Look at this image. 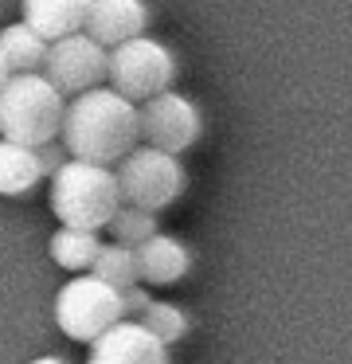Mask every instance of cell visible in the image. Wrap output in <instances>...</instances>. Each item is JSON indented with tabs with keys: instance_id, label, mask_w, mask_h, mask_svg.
<instances>
[{
	"instance_id": "cell-1",
	"label": "cell",
	"mask_w": 352,
	"mask_h": 364,
	"mask_svg": "<svg viewBox=\"0 0 352 364\" xmlns=\"http://www.w3.org/2000/svg\"><path fill=\"white\" fill-rule=\"evenodd\" d=\"M63 145L70 157L94 165H117L133 145H141V110L114 87L82 90L63 114Z\"/></svg>"
},
{
	"instance_id": "cell-2",
	"label": "cell",
	"mask_w": 352,
	"mask_h": 364,
	"mask_svg": "<svg viewBox=\"0 0 352 364\" xmlns=\"http://www.w3.org/2000/svg\"><path fill=\"white\" fill-rule=\"evenodd\" d=\"M51 212L67 228H86L102 231L125 204L122 188H117L114 165H94V161L70 157L59 173L51 176Z\"/></svg>"
},
{
	"instance_id": "cell-3",
	"label": "cell",
	"mask_w": 352,
	"mask_h": 364,
	"mask_svg": "<svg viewBox=\"0 0 352 364\" xmlns=\"http://www.w3.org/2000/svg\"><path fill=\"white\" fill-rule=\"evenodd\" d=\"M63 114H67V95L43 71H20L0 90V137L8 141L31 149L55 141L63 134Z\"/></svg>"
},
{
	"instance_id": "cell-4",
	"label": "cell",
	"mask_w": 352,
	"mask_h": 364,
	"mask_svg": "<svg viewBox=\"0 0 352 364\" xmlns=\"http://www.w3.org/2000/svg\"><path fill=\"white\" fill-rule=\"evenodd\" d=\"M122 317H125L122 290L110 286L106 278H98L94 270L75 274L55 294V325L63 329V337L78 341V345H94Z\"/></svg>"
},
{
	"instance_id": "cell-5",
	"label": "cell",
	"mask_w": 352,
	"mask_h": 364,
	"mask_svg": "<svg viewBox=\"0 0 352 364\" xmlns=\"http://www.w3.org/2000/svg\"><path fill=\"white\" fill-rule=\"evenodd\" d=\"M114 173H117V188H122L125 204L149 208V212H164L188 188V173H184L176 153H164V149L145 145V141L133 145L114 165Z\"/></svg>"
},
{
	"instance_id": "cell-6",
	"label": "cell",
	"mask_w": 352,
	"mask_h": 364,
	"mask_svg": "<svg viewBox=\"0 0 352 364\" xmlns=\"http://www.w3.org/2000/svg\"><path fill=\"white\" fill-rule=\"evenodd\" d=\"M176 79V59L164 43L149 40V36H133V40L110 48V87L125 95L129 102H149L153 95L172 90Z\"/></svg>"
},
{
	"instance_id": "cell-7",
	"label": "cell",
	"mask_w": 352,
	"mask_h": 364,
	"mask_svg": "<svg viewBox=\"0 0 352 364\" xmlns=\"http://www.w3.org/2000/svg\"><path fill=\"white\" fill-rule=\"evenodd\" d=\"M43 75L70 98L82 95V90H94L110 79V48H102L90 32L63 36L47 48Z\"/></svg>"
},
{
	"instance_id": "cell-8",
	"label": "cell",
	"mask_w": 352,
	"mask_h": 364,
	"mask_svg": "<svg viewBox=\"0 0 352 364\" xmlns=\"http://www.w3.org/2000/svg\"><path fill=\"white\" fill-rule=\"evenodd\" d=\"M137 110H141V141L156 145L164 153H176V157L184 149H192L203 129V118L196 110V102L188 95H176V90L153 95Z\"/></svg>"
},
{
	"instance_id": "cell-9",
	"label": "cell",
	"mask_w": 352,
	"mask_h": 364,
	"mask_svg": "<svg viewBox=\"0 0 352 364\" xmlns=\"http://www.w3.org/2000/svg\"><path fill=\"white\" fill-rule=\"evenodd\" d=\"M86 364H169V345L137 317H122L90 345Z\"/></svg>"
},
{
	"instance_id": "cell-10",
	"label": "cell",
	"mask_w": 352,
	"mask_h": 364,
	"mask_svg": "<svg viewBox=\"0 0 352 364\" xmlns=\"http://www.w3.org/2000/svg\"><path fill=\"white\" fill-rule=\"evenodd\" d=\"M145 24H149L145 0H90V9H86V32L102 48H117L133 36H145Z\"/></svg>"
},
{
	"instance_id": "cell-11",
	"label": "cell",
	"mask_w": 352,
	"mask_h": 364,
	"mask_svg": "<svg viewBox=\"0 0 352 364\" xmlns=\"http://www.w3.org/2000/svg\"><path fill=\"white\" fill-rule=\"evenodd\" d=\"M137 270H141V282H149V286H172L192 270V251L180 239L153 231L137 247Z\"/></svg>"
},
{
	"instance_id": "cell-12",
	"label": "cell",
	"mask_w": 352,
	"mask_h": 364,
	"mask_svg": "<svg viewBox=\"0 0 352 364\" xmlns=\"http://www.w3.org/2000/svg\"><path fill=\"white\" fill-rule=\"evenodd\" d=\"M86 9L90 0H20V12L47 43L63 36L86 32Z\"/></svg>"
},
{
	"instance_id": "cell-13",
	"label": "cell",
	"mask_w": 352,
	"mask_h": 364,
	"mask_svg": "<svg viewBox=\"0 0 352 364\" xmlns=\"http://www.w3.org/2000/svg\"><path fill=\"white\" fill-rule=\"evenodd\" d=\"M43 176L39 149L0 137V196H28Z\"/></svg>"
},
{
	"instance_id": "cell-14",
	"label": "cell",
	"mask_w": 352,
	"mask_h": 364,
	"mask_svg": "<svg viewBox=\"0 0 352 364\" xmlns=\"http://www.w3.org/2000/svg\"><path fill=\"white\" fill-rule=\"evenodd\" d=\"M51 43L28 24V20H16V24L0 28V55H4L8 71L20 75V71H43V59Z\"/></svg>"
},
{
	"instance_id": "cell-15",
	"label": "cell",
	"mask_w": 352,
	"mask_h": 364,
	"mask_svg": "<svg viewBox=\"0 0 352 364\" xmlns=\"http://www.w3.org/2000/svg\"><path fill=\"white\" fill-rule=\"evenodd\" d=\"M47 251H51V259L59 262L63 270H70V274H86V270L94 267V259H98V251H102V239H98V231L67 228V223H63V228L51 235Z\"/></svg>"
},
{
	"instance_id": "cell-16",
	"label": "cell",
	"mask_w": 352,
	"mask_h": 364,
	"mask_svg": "<svg viewBox=\"0 0 352 364\" xmlns=\"http://www.w3.org/2000/svg\"><path fill=\"white\" fill-rule=\"evenodd\" d=\"M94 274L106 278L110 286L117 290H129V286L141 282V270H137V247H125V243H102L98 259H94Z\"/></svg>"
},
{
	"instance_id": "cell-17",
	"label": "cell",
	"mask_w": 352,
	"mask_h": 364,
	"mask_svg": "<svg viewBox=\"0 0 352 364\" xmlns=\"http://www.w3.org/2000/svg\"><path fill=\"white\" fill-rule=\"evenodd\" d=\"M156 228V212H149V208H137V204H122L117 208V215L110 220V235L117 239V243L125 247H141Z\"/></svg>"
},
{
	"instance_id": "cell-18",
	"label": "cell",
	"mask_w": 352,
	"mask_h": 364,
	"mask_svg": "<svg viewBox=\"0 0 352 364\" xmlns=\"http://www.w3.org/2000/svg\"><path fill=\"white\" fill-rule=\"evenodd\" d=\"M137 321L145 325V329H153L164 345H176V341L188 333V314L180 306H172V301H149L145 314H141Z\"/></svg>"
},
{
	"instance_id": "cell-19",
	"label": "cell",
	"mask_w": 352,
	"mask_h": 364,
	"mask_svg": "<svg viewBox=\"0 0 352 364\" xmlns=\"http://www.w3.org/2000/svg\"><path fill=\"white\" fill-rule=\"evenodd\" d=\"M122 301H125V317H141V314H145V306H149L153 298H149L141 286H129V290H122Z\"/></svg>"
},
{
	"instance_id": "cell-20",
	"label": "cell",
	"mask_w": 352,
	"mask_h": 364,
	"mask_svg": "<svg viewBox=\"0 0 352 364\" xmlns=\"http://www.w3.org/2000/svg\"><path fill=\"white\" fill-rule=\"evenodd\" d=\"M12 79V71H8V63H4V55H0V90H4V82Z\"/></svg>"
},
{
	"instance_id": "cell-21",
	"label": "cell",
	"mask_w": 352,
	"mask_h": 364,
	"mask_svg": "<svg viewBox=\"0 0 352 364\" xmlns=\"http://www.w3.org/2000/svg\"><path fill=\"white\" fill-rule=\"evenodd\" d=\"M31 364H63V360H59V356H36Z\"/></svg>"
}]
</instances>
